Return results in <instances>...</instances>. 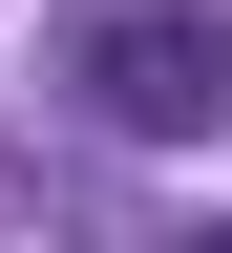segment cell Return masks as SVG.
<instances>
[{
    "label": "cell",
    "mask_w": 232,
    "mask_h": 253,
    "mask_svg": "<svg viewBox=\"0 0 232 253\" xmlns=\"http://www.w3.org/2000/svg\"><path fill=\"white\" fill-rule=\"evenodd\" d=\"M85 106H106L127 148H211V126H232V21H190V0H106V21H85Z\"/></svg>",
    "instance_id": "1"
},
{
    "label": "cell",
    "mask_w": 232,
    "mask_h": 253,
    "mask_svg": "<svg viewBox=\"0 0 232 253\" xmlns=\"http://www.w3.org/2000/svg\"><path fill=\"white\" fill-rule=\"evenodd\" d=\"M169 253H232V211H211V232H169Z\"/></svg>",
    "instance_id": "2"
}]
</instances>
